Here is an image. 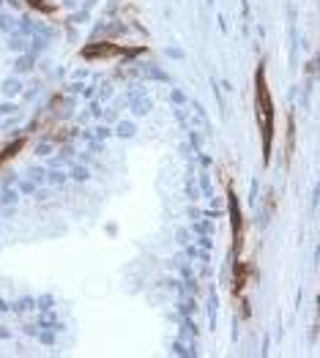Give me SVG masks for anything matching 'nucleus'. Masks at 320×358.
I'll list each match as a JSON object with an SVG mask.
<instances>
[{"label":"nucleus","mask_w":320,"mask_h":358,"mask_svg":"<svg viewBox=\"0 0 320 358\" xmlns=\"http://www.w3.org/2000/svg\"><path fill=\"white\" fill-rule=\"evenodd\" d=\"M258 118H260L263 129V150H265V159H268V150H271V137H274V104H271V93L265 85V71H258Z\"/></svg>","instance_id":"f257e3e1"},{"label":"nucleus","mask_w":320,"mask_h":358,"mask_svg":"<svg viewBox=\"0 0 320 358\" xmlns=\"http://www.w3.org/2000/svg\"><path fill=\"white\" fill-rule=\"evenodd\" d=\"M120 50H116V47H110V44H102V47H88L85 50V58H110V55H118Z\"/></svg>","instance_id":"f03ea898"},{"label":"nucleus","mask_w":320,"mask_h":358,"mask_svg":"<svg viewBox=\"0 0 320 358\" xmlns=\"http://www.w3.org/2000/svg\"><path fill=\"white\" fill-rule=\"evenodd\" d=\"M20 148H22V140H17V143H11L8 148H6V150H3V153H0V164H3V162H6V159H8L11 153H14V150H20Z\"/></svg>","instance_id":"7ed1b4c3"}]
</instances>
